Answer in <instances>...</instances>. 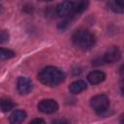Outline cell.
Masks as SVG:
<instances>
[{
	"instance_id": "obj_1",
	"label": "cell",
	"mask_w": 124,
	"mask_h": 124,
	"mask_svg": "<svg viewBox=\"0 0 124 124\" xmlns=\"http://www.w3.org/2000/svg\"><path fill=\"white\" fill-rule=\"evenodd\" d=\"M65 77V73L54 66L45 67L38 74L39 80L47 86H56L60 84L62 81H64Z\"/></svg>"
},
{
	"instance_id": "obj_2",
	"label": "cell",
	"mask_w": 124,
	"mask_h": 124,
	"mask_svg": "<svg viewBox=\"0 0 124 124\" xmlns=\"http://www.w3.org/2000/svg\"><path fill=\"white\" fill-rule=\"evenodd\" d=\"M73 43L78 48L86 50L90 49L95 44V36L87 29H78L77 30L72 37Z\"/></svg>"
},
{
	"instance_id": "obj_3",
	"label": "cell",
	"mask_w": 124,
	"mask_h": 124,
	"mask_svg": "<svg viewBox=\"0 0 124 124\" xmlns=\"http://www.w3.org/2000/svg\"><path fill=\"white\" fill-rule=\"evenodd\" d=\"M90 106L95 112L98 114H102L106 112L109 107V99L105 94L95 95L90 100Z\"/></svg>"
},
{
	"instance_id": "obj_4",
	"label": "cell",
	"mask_w": 124,
	"mask_h": 124,
	"mask_svg": "<svg viewBox=\"0 0 124 124\" xmlns=\"http://www.w3.org/2000/svg\"><path fill=\"white\" fill-rule=\"evenodd\" d=\"M121 58V51L118 46H111L107 49L101 58L102 64H112L117 62Z\"/></svg>"
},
{
	"instance_id": "obj_5",
	"label": "cell",
	"mask_w": 124,
	"mask_h": 124,
	"mask_svg": "<svg viewBox=\"0 0 124 124\" xmlns=\"http://www.w3.org/2000/svg\"><path fill=\"white\" fill-rule=\"evenodd\" d=\"M55 11L59 16H62V17L70 16L75 14V2L70 0L63 1L56 6Z\"/></svg>"
},
{
	"instance_id": "obj_6",
	"label": "cell",
	"mask_w": 124,
	"mask_h": 124,
	"mask_svg": "<svg viewBox=\"0 0 124 124\" xmlns=\"http://www.w3.org/2000/svg\"><path fill=\"white\" fill-rule=\"evenodd\" d=\"M58 103L53 99H44L38 104V109L46 114H51L58 110Z\"/></svg>"
},
{
	"instance_id": "obj_7",
	"label": "cell",
	"mask_w": 124,
	"mask_h": 124,
	"mask_svg": "<svg viewBox=\"0 0 124 124\" xmlns=\"http://www.w3.org/2000/svg\"><path fill=\"white\" fill-rule=\"evenodd\" d=\"M16 88L19 94L21 95H26L31 92L33 89V83L32 81L26 78V77H19L16 81Z\"/></svg>"
},
{
	"instance_id": "obj_8",
	"label": "cell",
	"mask_w": 124,
	"mask_h": 124,
	"mask_svg": "<svg viewBox=\"0 0 124 124\" xmlns=\"http://www.w3.org/2000/svg\"><path fill=\"white\" fill-rule=\"evenodd\" d=\"M105 78H106V74L102 71H92L87 76L88 81L93 85L103 82L105 80Z\"/></svg>"
},
{
	"instance_id": "obj_9",
	"label": "cell",
	"mask_w": 124,
	"mask_h": 124,
	"mask_svg": "<svg viewBox=\"0 0 124 124\" xmlns=\"http://www.w3.org/2000/svg\"><path fill=\"white\" fill-rule=\"evenodd\" d=\"M86 88H87L86 82L84 80H81V79L75 80L69 85V91L72 94H79L82 91H84Z\"/></svg>"
},
{
	"instance_id": "obj_10",
	"label": "cell",
	"mask_w": 124,
	"mask_h": 124,
	"mask_svg": "<svg viewBox=\"0 0 124 124\" xmlns=\"http://www.w3.org/2000/svg\"><path fill=\"white\" fill-rule=\"evenodd\" d=\"M26 116H27V114H26V112L24 110L16 109V110L12 112V114L9 117V120L13 124H17V123L22 122L26 118Z\"/></svg>"
},
{
	"instance_id": "obj_11",
	"label": "cell",
	"mask_w": 124,
	"mask_h": 124,
	"mask_svg": "<svg viewBox=\"0 0 124 124\" xmlns=\"http://www.w3.org/2000/svg\"><path fill=\"white\" fill-rule=\"evenodd\" d=\"M16 107V104L9 98H0V110L7 112L12 110Z\"/></svg>"
},
{
	"instance_id": "obj_12",
	"label": "cell",
	"mask_w": 124,
	"mask_h": 124,
	"mask_svg": "<svg viewBox=\"0 0 124 124\" xmlns=\"http://www.w3.org/2000/svg\"><path fill=\"white\" fill-rule=\"evenodd\" d=\"M89 6L88 0H78L75 3V14H81L83 13Z\"/></svg>"
},
{
	"instance_id": "obj_13",
	"label": "cell",
	"mask_w": 124,
	"mask_h": 124,
	"mask_svg": "<svg viewBox=\"0 0 124 124\" xmlns=\"http://www.w3.org/2000/svg\"><path fill=\"white\" fill-rule=\"evenodd\" d=\"M15 56H16V53L12 49L5 48V47H0V59L1 60H7V59L13 58Z\"/></svg>"
},
{
	"instance_id": "obj_14",
	"label": "cell",
	"mask_w": 124,
	"mask_h": 124,
	"mask_svg": "<svg viewBox=\"0 0 124 124\" xmlns=\"http://www.w3.org/2000/svg\"><path fill=\"white\" fill-rule=\"evenodd\" d=\"M124 7V0H112L110 3V9L114 13H122Z\"/></svg>"
},
{
	"instance_id": "obj_15",
	"label": "cell",
	"mask_w": 124,
	"mask_h": 124,
	"mask_svg": "<svg viewBox=\"0 0 124 124\" xmlns=\"http://www.w3.org/2000/svg\"><path fill=\"white\" fill-rule=\"evenodd\" d=\"M9 38H10L9 32H8L7 30L0 29V44L7 43V42L9 41Z\"/></svg>"
},
{
	"instance_id": "obj_16",
	"label": "cell",
	"mask_w": 124,
	"mask_h": 124,
	"mask_svg": "<svg viewBox=\"0 0 124 124\" xmlns=\"http://www.w3.org/2000/svg\"><path fill=\"white\" fill-rule=\"evenodd\" d=\"M46 121L42 118H35L33 120H31V123H45Z\"/></svg>"
},
{
	"instance_id": "obj_17",
	"label": "cell",
	"mask_w": 124,
	"mask_h": 124,
	"mask_svg": "<svg viewBox=\"0 0 124 124\" xmlns=\"http://www.w3.org/2000/svg\"><path fill=\"white\" fill-rule=\"evenodd\" d=\"M2 12H3V7H2V5L0 4V15L2 14Z\"/></svg>"
},
{
	"instance_id": "obj_18",
	"label": "cell",
	"mask_w": 124,
	"mask_h": 124,
	"mask_svg": "<svg viewBox=\"0 0 124 124\" xmlns=\"http://www.w3.org/2000/svg\"><path fill=\"white\" fill-rule=\"evenodd\" d=\"M42 1H45V2H49V1H52V0H42Z\"/></svg>"
}]
</instances>
